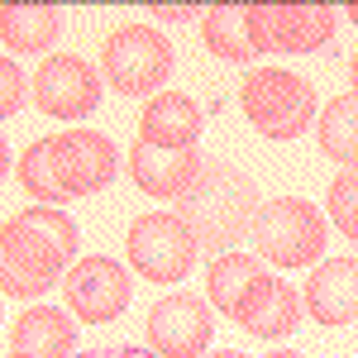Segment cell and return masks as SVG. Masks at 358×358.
<instances>
[{
    "label": "cell",
    "instance_id": "cell-1",
    "mask_svg": "<svg viewBox=\"0 0 358 358\" xmlns=\"http://www.w3.org/2000/svg\"><path fill=\"white\" fill-rule=\"evenodd\" d=\"M120 172V153L96 129H67L57 138H38L20 158V187L43 206H62L77 196L106 192Z\"/></svg>",
    "mask_w": 358,
    "mask_h": 358
},
{
    "label": "cell",
    "instance_id": "cell-2",
    "mask_svg": "<svg viewBox=\"0 0 358 358\" xmlns=\"http://www.w3.org/2000/svg\"><path fill=\"white\" fill-rule=\"evenodd\" d=\"M77 258V224L57 206H29L0 234V287L5 296H43L57 273Z\"/></svg>",
    "mask_w": 358,
    "mask_h": 358
},
{
    "label": "cell",
    "instance_id": "cell-3",
    "mask_svg": "<svg viewBox=\"0 0 358 358\" xmlns=\"http://www.w3.org/2000/svg\"><path fill=\"white\" fill-rule=\"evenodd\" d=\"M258 187L253 177L229 163H206L187 196L177 201V220L187 224V234L196 239V248L206 253H229L234 244H244V234H253L258 220Z\"/></svg>",
    "mask_w": 358,
    "mask_h": 358
},
{
    "label": "cell",
    "instance_id": "cell-4",
    "mask_svg": "<svg viewBox=\"0 0 358 358\" xmlns=\"http://www.w3.org/2000/svg\"><path fill=\"white\" fill-rule=\"evenodd\" d=\"M334 5L310 0H258L248 5L253 53H320L334 38Z\"/></svg>",
    "mask_w": 358,
    "mask_h": 358
},
{
    "label": "cell",
    "instance_id": "cell-5",
    "mask_svg": "<svg viewBox=\"0 0 358 358\" xmlns=\"http://www.w3.org/2000/svg\"><path fill=\"white\" fill-rule=\"evenodd\" d=\"M239 101H244L248 124L268 138H296L315 120V91H310V82H301L296 72H282V67L248 72Z\"/></svg>",
    "mask_w": 358,
    "mask_h": 358
},
{
    "label": "cell",
    "instance_id": "cell-6",
    "mask_svg": "<svg viewBox=\"0 0 358 358\" xmlns=\"http://www.w3.org/2000/svg\"><path fill=\"white\" fill-rule=\"evenodd\" d=\"M253 244H258V258H268L277 268H310L325 248V220L310 201L277 196L258 206Z\"/></svg>",
    "mask_w": 358,
    "mask_h": 358
},
{
    "label": "cell",
    "instance_id": "cell-7",
    "mask_svg": "<svg viewBox=\"0 0 358 358\" xmlns=\"http://www.w3.org/2000/svg\"><path fill=\"white\" fill-rule=\"evenodd\" d=\"M101 67H106V82L120 96H148L167 82L172 72V48L158 29L148 24H124L115 29L101 48Z\"/></svg>",
    "mask_w": 358,
    "mask_h": 358
},
{
    "label": "cell",
    "instance_id": "cell-8",
    "mask_svg": "<svg viewBox=\"0 0 358 358\" xmlns=\"http://www.w3.org/2000/svg\"><path fill=\"white\" fill-rule=\"evenodd\" d=\"M196 239L177 215H138L129 224V263L148 282H182L196 263Z\"/></svg>",
    "mask_w": 358,
    "mask_h": 358
},
{
    "label": "cell",
    "instance_id": "cell-9",
    "mask_svg": "<svg viewBox=\"0 0 358 358\" xmlns=\"http://www.w3.org/2000/svg\"><path fill=\"white\" fill-rule=\"evenodd\" d=\"M34 101L38 110L53 120H82L101 106V77L91 72V62L72 53H53L34 72Z\"/></svg>",
    "mask_w": 358,
    "mask_h": 358
},
{
    "label": "cell",
    "instance_id": "cell-10",
    "mask_svg": "<svg viewBox=\"0 0 358 358\" xmlns=\"http://www.w3.org/2000/svg\"><path fill=\"white\" fill-rule=\"evenodd\" d=\"M62 292H67L72 315H82V320H91V325L120 320L124 306H129V296H134L129 273H124L115 258H82V263H72Z\"/></svg>",
    "mask_w": 358,
    "mask_h": 358
},
{
    "label": "cell",
    "instance_id": "cell-11",
    "mask_svg": "<svg viewBox=\"0 0 358 358\" xmlns=\"http://www.w3.org/2000/svg\"><path fill=\"white\" fill-rule=\"evenodd\" d=\"M148 339H153V354L163 358H201L206 344L215 339V320L201 296L177 292L148 310Z\"/></svg>",
    "mask_w": 358,
    "mask_h": 358
},
{
    "label": "cell",
    "instance_id": "cell-12",
    "mask_svg": "<svg viewBox=\"0 0 358 358\" xmlns=\"http://www.w3.org/2000/svg\"><path fill=\"white\" fill-rule=\"evenodd\" d=\"M201 167H206V158L196 148H158L148 138H138L129 148V177L158 201H182L187 187L201 177Z\"/></svg>",
    "mask_w": 358,
    "mask_h": 358
},
{
    "label": "cell",
    "instance_id": "cell-13",
    "mask_svg": "<svg viewBox=\"0 0 358 358\" xmlns=\"http://www.w3.org/2000/svg\"><path fill=\"white\" fill-rule=\"evenodd\" d=\"M306 310L320 325L358 320V258H325L306 282Z\"/></svg>",
    "mask_w": 358,
    "mask_h": 358
},
{
    "label": "cell",
    "instance_id": "cell-14",
    "mask_svg": "<svg viewBox=\"0 0 358 358\" xmlns=\"http://www.w3.org/2000/svg\"><path fill=\"white\" fill-rule=\"evenodd\" d=\"M234 320H239L248 334H258V339H287V334L301 325V301H296V292H292L287 282L263 277V282L248 292V301L239 306Z\"/></svg>",
    "mask_w": 358,
    "mask_h": 358
},
{
    "label": "cell",
    "instance_id": "cell-15",
    "mask_svg": "<svg viewBox=\"0 0 358 358\" xmlns=\"http://www.w3.org/2000/svg\"><path fill=\"white\" fill-rule=\"evenodd\" d=\"M57 34H62V10H57V5L10 0V5L0 10V43H5V57L43 53V48H53Z\"/></svg>",
    "mask_w": 358,
    "mask_h": 358
},
{
    "label": "cell",
    "instance_id": "cell-16",
    "mask_svg": "<svg viewBox=\"0 0 358 358\" xmlns=\"http://www.w3.org/2000/svg\"><path fill=\"white\" fill-rule=\"evenodd\" d=\"M138 129L158 148H196V138H201V106L192 96H182V91H158L148 101L143 120H138Z\"/></svg>",
    "mask_w": 358,
    "mask_h": 358
},
{
    "label": "cell",
    "instance_id": "cell-17",
    "mask_svg": "<svg viewBox=\"0 0 358 358\" xmlns=\"http://www.w3.org/2000/svg\"><path fill=\"white\" fill-rule=\"evenodd\" d=\"M72 349H77V325L48 306H34L29 315H20L10 339V358H67Z\"/></svg>",
    "mask_w": 358,
    "mask_h": 358
},
{
    "label": "cell",
    "instance_id": "cell-18",
    "mask_svg": "<svg viewBox=\"0 0 358 358\" xmlns=\"http://www.w3.org/2000/svg\"><path fill=\"white\" fill-rule=\"evenodd\" d=\"M263 263L248 258V253H224L220 263L210 268V306L224 315H239V306L248 301V292L263 282Z\"/></svg>",
    "mask_w": 358,
    "mask_h": 358
},
{
    "label": "cell",
    "instance_id": "cell-19",
    "mask_svg": "<svg viewBox=\"0 0 358 358\" xmlns=\"http://www.w3.org/2000/svg\"><path fill=\"white\" fill-rule=\"evenodd\" d=\"M206 48L224 62H248L253 38H248V5H210L206 10Z\"/></svg>",
    "mask_w": 358,
    "mask_h": 358
},
{
    "label": "cell",
    "instance_id": "cell-20",
    "mask_svg": "<svg viewBox=\"0 0 358 358\" xmlns=\"http://www.w3.org/2000/svg\"><path fill=\"white\" fill-rule=\"evenodd\" d=\"M315 134H320L325 158H334V163H344V167H358V96L330 101Z\"/></svg>",
    "mask_w": 358,
    "mask_h": 358
},
{
    "label": "cell",
    "instance_id": "cell-21",
    "mask_svg": "<svg viewBox=\"0 0 358 358\" xmlns=\"http://www.w3.org/2000/svg\"><path fill=\"white\" fill-rule=\"evenodd\" d=\"M325 206H330V220L339 224V234L358 244V172H339L334 177Z\"/></svg>",
    "mask_w": 358,
    "mask_h": 358
},
{
    "label": "cell",
    "instance_id": "cell-22",
    "mask_svg": "<svg viewBox=\"0 0 358 358\" xmlns=\"http://www.w3.org/2000/svg\"><path fill=\"white\" fill-rule=\"evenodd\" d=\"M0 77H5V96H0V115H5V120H15V110L24 106V72L15 67V57H5V62H0Z\"/></svg>",
    "mask_w": 358,
    "mask_h": 358
},
{
    "label": "cell",
    "instance_id": "cell-23",
    "mask_svg": "<svg viewBox=\"0 0 358 358\" xmlns=\"http://www.w3.org/2000/svg\"><path fill=\"white\" fill-rule=\"evenodd\" d=\"M77 358H163V354H148V349H134V344H106V349H86Z\"/></svg>",
    "mask_w": 358,
    "mask_h": 358
},
{
    "label": "cell",
    "instance_id": "cell-24",
    "mask_svg": "<svg viewBox=\"0 0 358 358\" xmlns=\"http://www.w3.org/2000/svg\"><path fill=\"white\" fill-rule=\"evenodd\" d=\"M148 15H158V20H172V24H182V20H196V15H206V5H148Z\"/></svg>",
    "mask_w": 358,
    "mask_h": 358
},
{
    "label": "cell",
    "instance_id": "cell-25",
    "mask_svg": "<svg viewBox=\"0 0 358 358\" xmlns=\"http://www.w3.org/2000/svg\"><path fill=\"white\" fill-rule=\"evenodd\" d=\"M263 358H301V354H292V349H273V354H263Z\"/></svg>",
    "mask_w": 358,
    "mask_h": 358
},
{
    "label": "cell",
    "instance_id": "cell-26",
    "mask_svg": "<svg viewBox=\"0 0 358 358\" xmlns=\"http://www.w3.org/2000/svg\"><path fill=\"white\" fill-rule=\"evenodd\" d=\"M344 15H349V20L358 24V0H349V5H344Z\"/></svg>",
    "mask_w": 358,
    "mask_h": 358
},
{
    "label": "cell",
    "instance_id": "cell-27",
    "mask_svg": "<svg viewBox=\"0 0 358 358\" xmlns=\"http://www.w3.org/2000/svg\"><path fill=\"white\" fill-rule=\"evenodd\" d=\"M210 358H244L239 349H220V354H210Z\"/></svg>",
    "mask_w": 358,
    "mask_h": 358
},
{
    "label": "cell",
    "instance_id": "cell-28",
    "mask_svg": "<svg viewBox=\"0 0 358 358\" xmlns=\"http://www.w3.org/2000/svg\"><path fill=\"white\" fill-rule=\"evenodd\" d=\"M354 96H358V53H354Z\"/></svg>",
    "mask_w": 358,
    "mask_h": 358
}]
</instances>
